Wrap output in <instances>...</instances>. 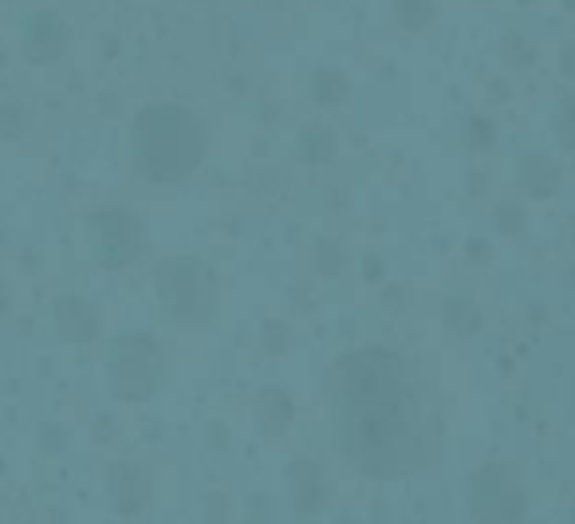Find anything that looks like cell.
<instances>
[{
	"mask_svg": "<svg viewBox=\"0 0 575 524\" xmlns=\"http://www.w3.org/2000/svg\"><path fill=\"white\" fill-rule=\"evenodd\" d=\"M56 331L67 343H87L99 335V312L83 296H64L56 304Z\"/></svg>",
	"mask_w": 575,
	"mask_h": 524,
	"instance_id": "9c48e42d",
	"label": "cell"
},
{
	"mask_svg": "<svg viewBox=\"0 0 575 524\" xmlns=\"http://www.w3.org/2000/svg\"><path fill=\"white\" fill-rule=\"evenodd\" d=\"M205 158V127L182 103H154L134 119V166L146 182H182Z\"/></svg>",
	"mask_w": 575,
	"mask_h": 524,
	"instance_id": "7a4b0ae2",
	"label": "cell"
},
{
	"mask_svg": "<svg viewBox=\"0 0 575 524\" xmlns=\"http://www.w3.org/2000/svg\"><path fill=\"white\" fill-rule=\"evenodd\" d=\"M560 64H564V71H568V75H575V44H568V48H564Z\"/></svg>",
	"mask_w": 575,
	"mask_h": 524,
	"instance_id": "603a6c76",
	"label": "cell"
},
{
	"mask_svg": "<svg viewBox=\"0 0 575 524\" xmlns=\"http://www.w3.org/2000/svg\"><path fill=\"white\" fill-rule=\"evenodd\" d=\"M446 324L453 328V335H473V331L481 328V312H477V304H473V300L453 296V300L446 304Z\"/></svg>",
	"mask_w": 575,
	"mask_h": 524,
	"instance_id": "5bb4252c",
	"label": "cell"
},
{
	"mask_svg": "<svg viewBox=\"0 0 575 524\" xmlns=\"http://www.w3.org/2000/svg\"><path fill=\"white\" fill-rule=\"evenodd\" d=\"M316 261H320V268H323V272H327V276H331V272L339 268V253H335L331 245H320V253H316Z\"/></svg>",
	"mask_w": 575,
	"mask_h": 524,
	"instance_id": "7402d4cb",
	"label": "cell"
},
{
	"mask_svg": "<svg viewBox=\"0 0 575 524\" xmlns=\"http://www.w3.org/2000/svg\"><path fill=\"white\" fill-rule=\"evenodd\" d=\"M256 426L268 434V438H276V434H284L288 426H292V414H296V406H292V398L284 391H276V387H268V391L256 394Z\"/></svg>",
	"mask_w": 575,
	"mask_h": 524,
	"instance_id": "7c38bea8",
	"label": "cell"
},
{
	"mask_svg": "<svg viewBox=\"0 0 575 524\" xmlns=\"http://www.w3.org/2000/svg\"><path fill=\"white\" fill-rule=\"evenodd\" d=\"M111 497H115V509L123 517L146 513V505H150V477H146V469L142 465H119L111 473Z\"/></svg>",
	"mask_w": 575,
	"mask_h": 524,
	"instance_id": "ba28073f",
	"label": "cell"
},
{
	"mask_svg": "<svg viewBox=\"0 0 575 524\" xmlns=\"http://www.w3.org/2000/svg\"><path fill=\"white\" fill-rule=\"evenodd\" d=\"M4 308H8V296H4V292H0V312H4Z\"/></svg>",
	"mask_w": 575,
	"mask_h": 524,
	"instance_id": "cb8c5ba5",
	"label": "cell"
},
{
	"mask_svg": "<svg viewBox=\"0 0 575 524\" xmlns=\"http://www.w3.org/2000/svg\"><path fill=\"white\" fill-rule=\"evenodd\" d=\"M469 134H473V142H481V146L493 142V127H489L485 119H473V123H469Z\"/></svg>",
	"mask_w": 575,
	"mask_h": 524,
	"instance_id": "44dd1931",
	"label": "cell"
},
{
	"mask_svg": "<svg viewBox=\"0 0 575 524\" xmlns=\"http://www.w3.org/2000/svg\"><path fill=\"white\" fill-rule=\"evenodd\" d=\"M158 300L182 328H201L217 308V280L197 257H174L158 268Z\"/></svg>",
	"mask_w": 575,
	"mask_h": 524,
	"instance_id": "3957f363",
	"label": "cell"
},
{
	"mask_svg": "<svg viewBox=\"0 0 575 524\" xmlns=\"http://www.w3.org/2000/svg\"><path fill=\"white\" fill-rule=\"evenodd\" d=\"M394 20L406 32H422L434 20V0H394Z\"/></svg>",
	"mask_w": 575,
	"mask_h": 524,
	"instance_id": "9a60e30c",
	"label": "cell"
},
{
	"mask_svg": "<svg viewBox=\"0 0 575 524\" xmlns=\"http://www.w3.org/2000/svg\"><path fill=\"white\" fill-rule=\"evenodd\" d=\"M20 40H24V52H28L32 64H52V60L64 56L67 24L56 12H28L24 28H20Z\"/></svg>",
	"mask_w": 575,
	"mask_h": 524,
	"instance_id": "52a82bcc",
	"label": "cell"
},
{
	"mask_svg": "<svg viewBox=\"0 0 575 524\" xmlns=\"http://www.w3.org/2000/svg\"><path fill=\"white\" fill-rule=\"evenodd\" d=\"M292 501L300 513H320L323 501H327V481H323V469L316 461L300 458L292 465Z\"/></svg>",
	"mask_w": 575,
	"mask_h": 524,
	"instance_id": "30bf717a",
	"label": "cell"
},
{
	"mask_svg": "<svg viewBox=\"0 0 575 524\" xmlns=\"http://www.w3.org/2000/svg\"><path fill=\"white\" fill-rule=\"evenodd\" d=\"M296 158L308 162V166H320L335 158V134L327 127H308V131L296 138Z\"/></svg>",
	"mask_w": 575,
	"mask_h": 524,
	"instance_id": "4fadbf2b",
	"label": "cell"
},
{
	"mask_svg": "<svg viewBox=\"0 0 575 524\" xmlns=\"http://www.w3.org/2000/svg\"><path fill=\"white\" fill-rule=\"evenodd\" d=\"M556 134H560V142H564V146H572V150H575V95L560 103V115H556Z\"/></svg>",
	"mask_w": 575,
	"mask_h": 524,
	"instance_id": "e0dca14e",
	"label": "cell"
},
{
	"mask_svg": "<svg viewBox=\"0 0 575 524\" xmlns=\"http://www.w3.org/2000/svg\"><path fill=\"white\" fill-rule=\"evenodd\" d=\"M312 99L331 107V103H343L347 99V79L339 71H316L312 75Z\"/></svg>",
	"mask_w": 575,
	"mask_h": 524,
	"instance_id": "2e32d148",
	"label": "cell"
},
{
	"mask_svg": "<svg viewBox=\"0 0 575 524\" xmlns=\"http://www.w3.org/2000/svg\"><path fill=\"white\" fill-rule=\"evenodd\" d=\"M469 513L477 521L489 524H512L524 521L528 513V497L520 489V481L501 465H485L481 473H473V497H469Z\"/></svg>",
	"mask_w": 575,
	"mask_h": 524,
	"instance_id": "5b68a950",
	"label": "cell"
},
{
	"mask_svg": "<svg viewBox=\"0 0 575 524\" xmlns=\"http://www.w3.org/2000/svg\"><path fill=\"white\" fill-rule=\"evenodd\" d=\"M162 367V347L142 331H127L115 339L111 351V387L127 402H146L162 387Z\"/></svg>",
	"mask_w": 575,
	"mask_h": 524,
	"instance_id": "277c9868",
	"label": "cell"
},
{
	"mask_svg": "<svg viewBox=\"0 0 575 524\" xmlns=\"http://www.w3.org/2000/svg\"><path fill=\"white\" fill-rule=\"evenodd\" d=\"M335 446L375 481L430 473L442 458V406L422 367L394 347H359L331 371Z\"/></svg>",
	"mask_w": 575,
	"mask_h": 524,
	"instance_id": "6da1fadb",
	"label": "cell"
},
{
	"mask_svg": "<svg viewBox=\"0 0 575 524\" xmlns=\"http://www.w3.org/2000/svg\"><path fill=\"white\" fill-rule=\"evenodd\" d=\"M497 221H501V229H509V233H520V229H524V217H520V209H516V205H501Z\"/></svg>",
	"mask_w": 575,
	"mask_h": 524,
	"instance_id": "d6986e66",
	"label": "cell"
},
{
	"mask_svg": "<svg viewBox=\"0 0 575 524\" xmlns=\"http://www.w3.org/2000/svg\"><path fill=\"white\" fill-rule=\"evenodd\" d=\"M0 131L20 134V131H24V115H20L16 107H4V111H0Z\"/></svg>",
	"mask_w": 575,
	"mask_h": 524,
	"instance_id": "ffe728a7",
	"label": "cell"
},
{
	"mask_svg": "<svg viewBox=\"0 0 575 524\" xmlns=\"http://www.w3.org/2000/svg\"><path fill=\"white\" fill-rule=\"evenodd\" d=\"M264 347H268L272 355H284V351L292 347V331L284 328V324H268V328H264Z\"/></svg>",
	"mask_w": 575,
	"mask_h": 524,
	"instance_id": "ac0fdd59",
	"label": "cell"
},
{
	"mask_svg": "<svg viewBox=\"0 0 575 524\" xmlns=\"http://www.w3.org/2000/svg\"><path fill=\"white\" fill-rule=\"evenodd\" d=\"M87 241L103 268H127L142 253V225L123 209H99L87 217Z\"/></svg>",
	"mask_w": 575,
	"mask_h": 524,
	"instance_id": "8992f818",
	"label": "cell"
},
{
	"mask_svg": "<svg viewBox=\"0 0 575 524\" xmlns=\"http://www.w3.org/2000/svg\"><path fill=\"white\" fill-rule=\"evenodd\" d=\"M0 67H4V48H0Z\"/></svg>",
	"mask_w": 575,
	"mask_h": 524,
	"instance_id": "d4e9b609",
	"label": "cell"
},
{
	"mask_svg": "<svg viewBox=\"0 0 575 524\" xmlns=\"http://www.w3.org/2000/svg\"><path fill=\"white\" fill-rule=\"evenodd\" d=\"M516 178H520V190L528 197H552L560 186V166L548 154H528V158H520Z\"/></svg>",
	"mask_w": 575,
	"mask_h": 524,
	"instance_id": "8fae6325",
	"label": "cell"
}]
</instances>
